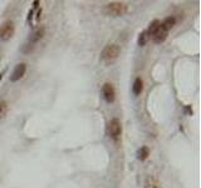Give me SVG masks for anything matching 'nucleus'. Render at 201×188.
Returning <instances> with one entry per match:
<instances>
[{
	"instance_id": "5",
	"label": "nucleus",
	"mask_w": 201,
	"mask_h": 188,
	"mask_svg": "<svg viewBox=\"0 0 201 188\" xmlns=\"http://www.w3.org/2000/svg\"><path fill=\"white\" fill-rule=\"evenodd\" d=\"M25 72H26V64H25V63H20V64H18L17 67H15V69L13 70V73H12L10 82L14 83V82L20 80V79H22V78L24 77Z\"/></svg>"
},
{
	"instance_id": "15",
	"label": "nucleus",
	"mask_w": 201,
	"mask_h": 188,
	"mask_svg": "<svg viewBox=\"0 0 201 188\" xmlns=\"http://www.w3.org/2000/svg\"><path fill=\"white\" fill-rule=\"evenodd\" d=\"M147 40H149V35H147L146 31H142V33L140 34V36H138V45L143 46L147 43Z\"/></svg>"
},
{
	"instance_id": "2",
	"label": "nucleus",
	"mask_w": 201,
	"mask_h": 188,
	"mask_svg": "<svg viewBox=\"0 0 201 188\" xmlns=\"http://www.w3.org/2000/svg\"><path fill=\"white\" fill-rule=\"evenodd\" d=\"M106 13L108 15H113V17H119V15H123L127 13V5L119 1L109 3L106 7Z\"/></svg>"
},
{
	"instance_id": "13",
	"label": "nucleus",
	"mask_w": 201,
	"mask_h": 188,
	"mask_svg": "<svg viewBox=\"0 0 201 188\" xmlns=\"http://www.w3.org/2000/svg\"><path fill=\"white\" fill-rule=\"evenodd\" d=\"M150 155V150L147 147H142L138 149V152H137V157H138L140 161H145L147 159V157Z\"/></svg>"
},
{
	"instance_id": "4",
	"label": "nucleus",
	"mask_w": 201,
	"mask_h": 188,
	"mask_svg": "<svg viewBox=\"0 0 201 188\" xmlns=\"http://www.w3.org/2000/svg\"><path fill=\"white\" fill-rule=\"evenodd\" d=\"M14 23L8 20V22L3 23L0 25V40H9L14 34Z\"/></svg>"
},
{
	"instance_id": "6",
	"label": "nucleus",
	"mask_w": 201,
	"mask_h": 188,
	"mask_svg": "<svg viewBox=\"0 0 201 188\" xmlns=\"http://www.w3.org/2000/svg\"><path fill=\"white\" fill-rule=\"evenodd\" d=\"M167 35H168V30L163 27L162 24H160V27H158V29L156 30V33L152 35V39H153L155 43L161 44V43H163V41L166 40Z\"/></svg>"
},
{
	"instance_id": "11",
	"label": "nucleus",
	"mask_w": 201,
	"mask_h": 188,
	"mask_svg": "<svg viewBox=\"0 0 201 188\" xmlns=\"http://www.w3.org/2000/svg\"><path fill=\"white\" fill-rule=\"evenodd\" d=\"M160 24H161L160 20H153V22L150 23L149 29L146 30V33H147V35H149V38H151V36L156 33V30L158 29V27H160Z\"/></svg>"
},
{
	"instance_id": "10",
	"label": "nucleus",
	"mask_w": 201,
	"mask_h": 188,
	"mask_svg": "<svg viewBox=\"0 0 201 188\" xmlns=\"http://www.w3.org/2000/svg\"><path fill=\"white\" fill-rule=\"evenodd\" d=\"M143 85V82H142L141 78H136L135 82H133V85H132V92H133L135 95H138V94H141L142 92V87Z\"/></svg>"
},
{
	"instance_id": "1",
	"label": "nucleus",
	"mask_w": 201,
	"mask_h": 188,
	"mask_svg": "<svg viewBox=\"0 0 201 188\" xmlns=\"http://www.w3.org/2000/svg\"><path fill=\"white\" fill-rule=\"evenodd\" d=\"M119 51L121 49L117 44H108L102 51V59L104 60L106 64H111L118 58Z\"/></svg>"
},
{
	"instance_id": "7",
	"label": "nucleus",
	"mask_w": 201,
	"mask_h": 188,
	"mask_svg": "<svg viewBox=\"0 0 201 188\" xmlns=\"http://www.w3.org/2000/svg\"><path fill=\"white\" fill-rule=\"evenodd\" d=\"M102 94H103V98L106 99V102L112 103L116 97V92H114L113 85L111 84V83H106L102 88Z\"/></svg>"
},
{
	"instance_id": "16",
	"label": "nucleus",
	"mask_w": 201,
	"mask_h": 188,
	"mask_svg": "<svg viewBox=\"0 0 201 188\" xmlns=\"http://www.w3.org/2000/svg\"><path fill=\"white\" fill-rule=\"evenodd\" d=\"M4 73H5V70L1 73V74H0V80H1V78H3V74H4Z\"/></svg>"
},
{
	"instance_id": "12",
	"label": "nucleus",
	"mask_w": 201,
	"mask_h": 188,
	"mask_svg": "<svg viewBox=\"0 0 201 188\" xmlns=\"http://www.w3.org/2000/svg\"><path fill=\"white\" fill-rule=\"evenodd\" d=\"M161 24H162L167 30H170V29L173 27V25L176 24V19H175V17H167Z\"/></svg>"
},
{
	"instance_id": "9",
	"label": "nucleus",
	"mask_w": 201,
	"mask_h": 188,
	"mask_svg": "<svg viewBox=\"0 0 201 188\" xmlns=\"http://www.w3.org/2000/svg\"><path fill=\"white\" fill-rule=\"evenodd\" d=\"M145 188H161L158 182L153 176H149L145 181Z\"/></svg>"
},
{
	"instance_id": "14",
	"label": "nucleus",
	"mask_w": 201,
	"mask_h": 188,
	"mask_svg": "<svg viewBox=\"0 0 201 188\" xmlns=\"http://www.w3.org/2000/svg\"><path fill=\"white\" fill-rule=\"evenodd\" d=\"M8 113V103L5 101H0V121L5 118Z\"/></svg>"
},
{
	"instance_id": "8",
	"label": "nucleus",
	"mask_w": 201,
	"mask_h": 188,
	"mask_svg": "<svg viewBox=\"0 0 201 188\" xmlns=\"http://www.w3.org/2000/svg\"><path fill=\"white\" fill-rule=\"evenodd\" d=\"M44 33H45V29L44 28H38L36 30H34V33L30 35V38H29V41L30 43H38V41L43 38L44 36Z\"/></svg>"
},
{
	"instance_id": "3",
	"label": "nucleus",
	"mask_w": 201,
	"mask_h": 188,
	"mask_svg": "<svg viewBox=\"0 0 201 188\" xmlns=\"http://www.w3.org/2000/svg\"><path fill=\"white\" fill-rule=\"evenodd\" d=\"M107 133L112 139H118L121 133H122V127H121V122L118 121L117 118H113L112 121L108 123L107 127Z\"/></svg>"
}]
</instances>
